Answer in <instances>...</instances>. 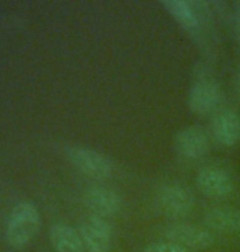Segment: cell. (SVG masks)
Segmentation results:
<instances>
[{
  "mask_svg": "<svg viewBox=\"0 0 240 252\" xmlns=\"http://www.w3.org/2000/svg\"><path fill=\"white\" fill-rule=\"evenodd\" d=\"M163 7L167 8V12L182 25L188 32H196L199 30L201 20H199L196 10H194L191 2H183V0H165Z\"/></svg>",
  "mask_w": 240,
  "mask_h": 252,
  "instance_id": "13",
  "label": "cell"
},
{
  "mask_svg": "<svg viewBox=\"0 0 240 252\" xmlns=\"http://www.w3.org/2000/svg\"><path fill=\"white\" fill-rule=\"evenodd\" d=\"M157 205L163 215L170 218H183L191 213L194 206V198L182 185H167L159 191Z\"/></svg>",
  "mask_w": 240,
  "mask_h": 252,
  "instance_id": "5",
  "label": "cell"
},
{
  "mask_svg": "<svg viewBox=\"0 0 240 252\" xmlns=\"http://www.w3.org/2000/svg\"><path fill=\"white\" fill-rule=\"evenodd\" d=\"M234 30H236L237 39L240 43V2L234 5Z\"/></svg>",
  "mask_w": 240,
  "mask_h": 252,
  "instance_id": "15",
  "label": "cell"
},
{
  "mask_svg": "<svg viewBox=\"0 0 240 252\" xmlns=\"http://www.w3.org/2000/svg\"><path fill=\"white\" fill-rule=\"evenodd\" d=\"M41 226V215L29 201L18 203L10 213L5 224V241L15 249H22L31 243Z\"/></svg>",
  "mask_w": 240,
  "mask_h": 252,
  "instance_id": "1",
  "label": "cell"
},
{
  "mask_svg": "<svg viewBox=\"0 0 240 252\" xmlns=\"http://www.w3.org/2000/svg\"><path fill=\"white\" fill-rule=\"evenodd\" d=\"M204 223L219 233L240 234V210L231 206H216L209 208L204 215Z\"/></svg>",
  "mask_w": 240,
  "mask_h": 252,
  "instance_id": "11",
  "label": "cell"
},
{
  "mask_svg": "<svg viewBox=\"0 0 240 252\" xmlns=\"http://www.w3.org/2000/svg\"><path fill=\"white\" fill-rule=\"evenodd\" d=\"M144 252H189L188 249L182 248L180 244H175L172 241H160V243L149 244Z\"/></svg>",
  "mask_w": 240,
  "mask_h": 252,
  "instance_id": "14",
  "label": "cell"
},
{
  "mask_svg": "<svg viewBox=\"0 0 240 252\" xmlns=\"http://www.w3.org/2000/svg\"><path fill=\"white\" fill-rule=\"evenodd\" d=\"M213 139L217 144L231 148L240 141V117L231 108H224L214 115L213 123Z\"/></svg>",
  "mask_w": 240,
  "mask_h": 252,
  "instance_id": "10",
  "label": "cell"
},
{
  "mask_svg": "<svg viewBox=\"0 0 240 252\" xmlns=\"http://www.w3.org/2000/svg\"><path fill=\"white\" fill-rule=\"evenodd\" d=\"M85 205L92 211L93 216H100V218H108V216H114L121 210V196L116 191L102 187V185H95L85 191Z\"/></svg>",
  "mask_w": 240,
  "mask_h": 252,
  "instance_id": "9",
  "label": "cell"
},
{
  "mask_svg": "<svg viewBox=\"0 0 240 252\" xmlns=\"http://www.w3.org/2000/svg\"><path fill=\"white\" fill-rule=\"evenodd\" d=\"M237 89H239V97H240V74H239V79H237Z\"/></svg>",
  "mask_w": 240,
  "mask_h": 252,
  "instance_id": "16",
  "label": "cell"
},
{
  "mask_svg": "<svg viewBox=\"0 0 240 252\" xmlns=\"http://www.w3.org/2000/svg\"><path fill=\"white\" fill-rule=\"evenodd\" d=\"M196 185L209 198H227L236 190L232 177L219 167H204L199 170Z\"/></svg>",
  "mask_w": 240,
  "mask_h": 252,
  "instance_id": "7",
  "label": "cell"
},
{
  "mask_svg": "<svg viewBox=\"0 0 240 252\" xmlns=\"http://www.w3.org/2000/svg\"><path fill=\"white\" fill-rule=\"evenodd\" d=\"M167 241H172L175 244H180L182 248L191 251V249H204L213 244V233L208 231L203 226L189 224V223H180L173 224L165 231Z\"/></svg>",
  "mask_w": 240,
  "mask_h": 252,
  "instance_id": "6",
  "label": "cell"
},
{
  "mask_svg": "<svg viewBox=\"0 0 240 252\" xmlns=\"http://www.w3.org/2000/svg\"><path fill=\"white\" fill-rule=\"evenodd\" d=\"M87 252H109L113 244V228L107 218L88 216L80 228Z\"/></svg>",
  "mask_w": 240,
  "mask_h": 252,
  "instance_id": "4",
  "label": "cell"
},
{
  "mask_svg": "<svg viewBox=\"0 0 240 252\" xmlns=\"http://www.w3.org/2000/svg\"><path fill=\"white\" fill-rule=\"evenodd\" d=\"M49 239L57 252H87L80 231L66 223H54L49 229Z\"/></svg>",
  "mask_w": 240,
  "mask_h": 252,
  "instance_id": "12",
  "label": "cell"
},
{
  "mask_svg": "<svg viewBox=\"0 0 240 252\" xmlns=\"http://www.w3.org/2000/svg\"><path fill=\"white\" fill-rule=\"evenodd\" d=\"M175 148H177L180 156L193 160L208 154L209 148H211V141H209V136L203 128H199V126H187L177 134Z\"/></svg>",
  "mask_w": 240,
  "mask_h": 252,
  "instance_id": "8",
  "label": "cell"
},
{
  "mask_svg": "<svg viewBox=\"0 0 240 252\" xmlns=\"http://www.w3.org/2000/svg\"><path fill=\"white\" fill-rule=\"evenodd\" d=\"M66 158L79 172L92 179H108L113 175V162L107 156L83 146H71L66 149Z\"/></svg>",
  "mask_w": 240,
  "mask_h": 252,
  "instance_id": "2",
  "label": "cell"
},
{
  "mask_svg": "<svg viewBox=\"0 0 240 252\" xmlns=\"http://www.w3.org/2000/svg\"><path fill=\"white\" fill-rule=\"evenodd\" d=\"M222 100V89L213 79H198L189 90L188 107L194 115H211Z\"/></svg>",
  "mask_w": 240,
  "mask_h": 252,
  "instance_id": "3",
  "label": "cell"
}]
</instances>
